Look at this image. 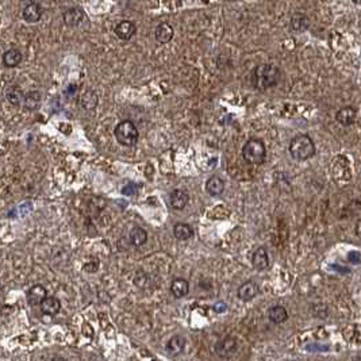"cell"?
<instances>
[{
  "instance_id": "7",
  "label": "cell",
  "mask_w": 361,
  "mask_h": 361,
  "mask_svg": "<svg viewBox=\"0 0 361 361\" xmlns=\"http://www.w3.org/2000/svg\"><path fill=\"white\" fill-rule=\"evenodd\" d=\"M258 292H260V288H258L257 283L253 282V280H247V282L242 283L238 288V298L241 301L249 302V301H252L257 297Z\"/></svg>"
},
{
  "instance_id": "24",
  "label": "cell",
  "mask_w": 361,
  "mask_h": 361,
  "mask_svg": "<svg viewBox=\"0 0 361 361\" xmlns=\"http://www.w3.org/2000/svg\"><path fill=\"white\" fill-rule=\"evenodd\" d=\"M174 234L180 241H187L193 237V229L188 223H176L174 228Z\"/></svg>"
},
{
  "instance_id": "31",
  "label": "cell",
  "mask_w": 361,
  "mask_h": 361,
  "mask_svg": "<svg viewBox=\"0 0 361 361\" xmlns=\"http://www.w3.org/2000/svg\"><path fill=\"white\" fill-rule=\"evenodd\" d=\"M355 230H356V236L361 240V219L360 221H357L356 223V228H355Z\"/></svg>"
},
{
  "instance_id": "32",
  "label": "cell",
  "mask_w": 361,
  "mask_h": 361,
  "mask_svg": "<svg viewBox=\"0 0 361 361\" xmlns=\"http://www.w3.org/2000/svg\"><path fill=\"white\" fill-rule=\"evenodd\" d=\"M332 268H334V269H336V271H338V272H345V273H347V272H349V269H348V268L337 267V265H333V267H332Z\"/></svg>"
},
{
  "instance_id": "30",
  "label": "cell",
  "mask_w": 361,
  "mask_h": 361,
  "mask_svg": "<svg viewBox=\"0 0 361 361\" xmlns=\"http://www.w3.org/2000/svg\"><path fill=\"white\" fill-rule=\"evenodd\" d=\"M122 193H123V195H134V193H135V188H134L133 184L126 185V187L122 189Z\"/></svg>"
},
{
  "instance_id": "8",
  "label": "cell",
  "mask_w": 361,
  "mask_h": 361,
  "mask_svg": "<svg viewBox=\"0 0 361 361\" xmlns=\"http://www.w3.org/2000/svg\"><path fill=\"white\" fill-rule=\"evenodd\" d=\"M46 297H48V291H46V288L42 284H35V286H33L27 291V295H26L27 303H29L30 306H38V304L42 303V301Z\"/></svg>"
},
{
  "instance_id": "5",
  "label": "cell",
  "mask_w": 361,
  "mask_h": 361,
  "mask_svg": "<svg viewBox=\"0 0 361 361\" xmlns=\"http://www.w3.org/2000/svg\"><path fill=\"white\" fill-rule=\"evenodd\" d=\"M236 351H237V341L233 336H226L223 340L218 341L215 345V353L222 359L233 356Z\"/></svg>"
},
{
  "instance_id": "25",
  "label": "cell",
  "mask_w": 361,
  "mask_h": 361,
  "mask_svg": "<svg viewBox=\"0 0 361 361\" xmlns=\"http://www.w3.org/2000/svg\"><path fill=\"white\" fill-rule=\"evenodd\" d=\"M41 104V92L38 91H30L25 95V100H23V106L26 110L29 111H35L40 107Z\"/></svg>"
},
{
  "instance_id": "20",
  "label": "cell",
  "mask_w": 361,
  "mask_h": 361,
  "mask_svg": "<svg viewBox=\"0 0 361 361\" xmlns=\"http://www.w3.org/2000/svg\"><path fill=\"white\" fill-rule=\"evenodd\" d=\"M5 99L12 106H20L25 100V94L18 85H12V87H8L5 91Z\"/></svg>"
},
{
  "instance_id": "26",
  "label": "cell",
  "mask_w": 361,
  "mask_h": 361,
  "mask_svg": "<svg viewBox=\"0 0 361 361\" xmlns=\"http://www.w3.org/2000/svg\"><path fill=\"white\" fill-rule=\"evenodd\" d=\"M307 26H308V19H307L306 15L301 14V12L292 15L291 29L294 30V31H297V33H302V31H304V30L307 29Z\"/></svg>"
},
{
  "instance_id": "3",
  "label": "cell",
  "mask_w": 361,
  "mask_h": 361,
  "mask_svg": "<svg viewBox=\"0 0 361 361\" xmlns=\"http://www.w3.org/2000/svg\"><path fill=\"white\" fill-rule=\"evenodd\" d=\"M242 157L245 161L253 165H260L265 161L267 157V149L261 139L252 138L243 145Z\"/></svg>"
},
{
  "instance_id": "10",
  "label": "cell",
  "mask_w": 361,
  "mask_h": 361,
  "mask_svg": "<svg viewBox=\"0 0 361 361\" xmlns=\"http://www.w3.org/2000/svg\"><path fill=\"white\" fill-rule=\"evenodd\" d=\"M99 104V96L94 89H87L84 94L80 96V106L85 111H94Z\"/></svg>"
},
{
  "instance_id": "2",
  "label": "cell",
  "mask_w": 361,
  "mask_h": 361,
  "mask_svg": "<svg viewBox=\"0 0 361 361\" xmlns=\"http://www.w3.org/2000/svg\"><path fill=\"white\" fill-rule=\"evenodd\" d=\"M290 153L292 159L304 161L315 154V145L308 135H297L290 144Z\"/></svg>"
},
{
  "instance_id": "9",
  "label": "cell",
  "mask_w": 361,
  "mask_h": 361,
  "mask_svg": "<svg viewBox=\"0 0 361 361\" xmlns=\"http://www.w3.org/2000/svg\"><path fill=\"white\" fill-rule=\"evenodd\" d=\"M252 264L257 271H264L269 267V256H268V250L265 247L260 246L253 252Z\"/></svg>"
},
{
  "instance_id": "1",
  "label": "cell",
  "mask_w": 361,
  "mask_h": 361,
  "mask_svg": "<svg viewBox=\"0 0 361 361\" xmlns=\"http://www.w3.org/2000/svg\"><path fill=\"white\" fill-rule=\"evenodd\" d=\"M280 77L282 73L277 66L272 64H261L254 70V85L260 91H265L275 87L279 83Z\"/></svg>"
},
{
  "instance_id": "14",
  "label": "cell",
  "mask_w": 361,
  "mask_h": 361,
  "mask_svg": "<svg viewBox=\"0 0 361 361\" xmlns=\"http://www.w3.org/2000/svg\"><path fill=\"white\" fill-rule=\"evenodd\" d=\"M40 306L41 311L46 315H56L61 310V302H60L59 298L56 297H46Z\"/></svg>"
},
{
  "instance_id": "21",
  "label": "cell",
  "mask_w": 361,
  "mask_h": 361,
  "mask_svg": "<svg viewBox=\"0 0 361 361\" xmlns=\"http://www.w3.org/2000/svg\"><path fill=\"white\" fill-rule=\"evenodd\" d=\"M268 318L273 323H283V322L287 321L288 312L284 307L277 304V306H272L268 310Z\"/></svg>"
},
{
  "instance_id": "15",
  "label": "cell",
  "mask_w": 361,
  "mask_h": 361,
  "mask_svg": "<svg viewBox=\"0 0 361 361\" xmlns=\"http://www.w3.org/2000/svg\"><path fill=\"white\" fill-rule=\"evenodd\" d=\"M189 196L183 189H175L174 192L169 195V203L175 210H183L188 204Z\"/></svg>"
},
{
  "instance_id": "19",
  "label": "cell",
  "mask_w": 361,
  "mask_h": 361,
  "mask_svg": "<svg viewBox=\"0 0 361 361\" xmlns=\"http://www.w3.org/2000/svg\"><path fill=\"white\" fill-rule=\"evenodd\" d=\"M185 348V338L183 336H174L167 342V352L172 356H178L183 353Z\"/></svg>"
},
{
  "instance_id": "27",
  "label": "cell",
  "mask_w": 361,
  "mask_h": 361,
  "mask_svg": "<svg viewBox=\"0 0 361 361\" xmlns=\"http://www.w3.org/2000/svg\"><path fill=\"white\" fill-rule=\"evenodd\" d=\"M146 282H148V275L144 271H137L135 276H134V284L137 287H145Z\"/></svg>"
},
{
  "instance_id": "33",
  "label": "cell",
  "mask_w": 361,
  "mask_h": 361,
  "mask_svg": "<svg viewBox=\"0 0 361 361\" xmlns=\"http://www.w3.org/2000/svg\"><path fill=\"white\" fill-rule=\"evenodd\" d=\"M52 361H66V359H64V357H55Z\"/></svg>"
},
{
  "instance_id": "16",
  "label": "cell",
  "mask_w": 361,
  "mask_h": 361,
  "mask_svg": "<svg viewBox=\"0 0 361 361\" xmlns=\"http://www.w3.org/2000/svg\"><path fill=\"white\" fill-rule=\"evenodd\" d=\"M154 34H156V40H157V42L164 45L171 42V40L174 38L175 31L174 27L169 25V23H160V25L157 26V29H156V33H154Z\"/></svg>"
},
{
  "instance_id": "29",
  "label": "cell",
  "mask_w": 361,
  "mask_h": 361,
  "mask_svg": "<svg viewBox=\"0 0 361 361\" xmlns=\"http://www.w3.org/2000/svg\"><path fill=\"white\" fill-rule=\"evenodd\" d=\"M226 303H223V302H218L214 304V310L217 312H225L226 311Z\"/></svg>"
},
{
  "instance_id": "13",
  "label": "cell",
  "mask_w": 361,
  "mask_h": 361,
  "mask_svg": "<svg viewBox=\"0 0 361 361\" xmlns=\"http://www.w3.org/2000/svg\"><path fill=\"white\" fill-rule=\"evenodd\" d=\"M336 120L342 126H351L356 120V110L353 107H342L337 111Z\"/></svg>"
},
{
  "instance_id": "28",
  "label": "cell",
  "mask_w": 361,
  "mask_h": 361,
  "mask_svg": "<svg viewBox=\"0 0 361 361\" xmlns=\"http://www.w3.org/2000/svg\"><path fill=\"white\" fill-rule=\"evenodd\" d=\"M348 260L352 262V264H359L361 261V256L360 253L357 252H349L348 254Z\"/></svg>"
},
{
  "instance_id": "17",
  "label": "cell",
  "mask_w": 361,
  "mask_h": 361,
  "mask_svg": "<svg viewBox=\"0 0 361 361\" xmlns=\"http://www.w3.org/2000/svg\"><path fill=\"white\" fill-rule=\"evenodd\" d=\"M171 292L175 298H184L187 297V294L189 292V283L185 279H181V277H178L175 279L172 284H171Z\"/></svg>"
},
{
  "instance_id": "23",
  "label": "cell",
  "mask_w": 361,
  "mask_h": 361,
  "mask_svg": "<svg viewBox=\"0 0 361 361\" xmlns=\"http://www.w3.org/2000/svg\"><path fill=\"white\" fill-rule=\"evenodd\" d=\"M148 241V233L146 230L139 226L133 228V230L130 232V243L133 246H142L145 242Z\"/></svg>"
},
{
  "instance_id": "36",
  "label": "cell",
  "mask_w": 361,
  "mask_h": 361,
  "mask_svg": "<svg viewBox=\"0 0 361 361\" xmlns=\"http://www.w3.org/2000/svg\"><path fill=\"white\" fill-rule=\"evenodd\" d=\"M290 361H295V360H290Z\"/></svg>"
},
{
  "instance_id": "4",
  "label": "cell",
  "mask_w": 361,
  "mask_h": 361,
  "mask_svg": "<svg viewBox=\"0 0 361 361\" xmlns=\"http://www.w3.org/2000/svg\"><path fill=\"white\" fill-rule=\"evenodd\" d=\"M115 138L122 146H134L138 141V130L131 120H122L115 127Z\"/></svg>"
},
{
  "instance_id": "22",
  "label": "cell",
  "mask_w": 361,
  "mask_h": 361,
  "mask_svg": "<svg viewBox=\"0 0 361 361\" xmlns=\"http://www.w3.org/2000/svg\"><path fill=\"white\" fill-rule=\"evenodd\" d=\"M22 61V52L18 49H8L3 55V64L7 68H14L18 66Z\"/></svg>"
},
{
  "instance_id": "35",
  "label": "cell",
  "mask_w": 361,
  "mask_h": 361,
  "mask_svg": "<svg viewBox=\"0 0 361 361\" xmlns=\"http://www.w3.org/2000/svg\"><path fill=\"white\" fill-rule=\"evenodd\" d=\"M353 361H361V356H357L353 359Z\"/></svg>"
},
{
  "instance_id": "6",
  "label": "cell",
  "mask_w": 361,
  "mask_h": 361,
  "mask_svg": "<svg viewBox=\"0 0 361 361\" xmlns=\"http://www.w3.org/2000/svg\"><path fill=\"white\" fill-rule=\"evenodd\" d=\"M114 33L119 40L129 41L131 40L134 37V34L137 33V27H135V25H134L133 22H130V20H122V22H119L118 25L115 26Z\"/></svg>"
},
{
  "instance_id": "34",
  "label": "cell",
  "mask_w": 361,
  "mask_h": 361,
  "mask_svg": "<svg viewBox=\"0 0 361 361\" xmlns=\"http://www.w3.org/2000/svg\"><path fill=\"white\" fill-rule=\"evenodd\" d=\"M352 1H353L355 4H361V0H352Z\"/></svg>"
},
{
  "instance_id": "11",
  "label": "cell",
  "mask_w": 361,
  "mask_h": 361,
  "mask_svg": "<svg viewBox=\"0 0 361 361\" xmlns=\"http://www.w3.org/2000/svg\"><path fill=\"white\" fill-rule=\"evenodd\" d=\"M62 18H64L65 25L69 26V27H76L84 19V11L81 8H77V7H72L69 10L65 11Z\"/></svg>"
},
{
  "instance_id": "18",
  "label": "cell",
  "mask_w": 361,
  "mask_h": 361,
  "mask_svg": "<svg viewBox=\"0 0 361 361\" xmlns=\"http://www.w3.org/2000/svg\"><path fill=\"white\" fill-rule=\"evenodd\" d=\"M206 191H207L211 196H219L222 195L225 191V181L218 176H211L206 183Z\"/></svg>"
},
{
  "instance_id": "12",
  "label": "cell",
  "mask_w": 361,
  "mask_h": 361,
  "mask_svg": "<svg viewBox=\"0 0 361 361\" xmlns=\"http://www.w3.org/2000/svg\"><path fill=\"white\" fill-rule=\"evenodd\" d=\"M22 16L27 23H37L42 18V8L37 3H30L22 11Z\"/></svg>"
}]
</instances>
